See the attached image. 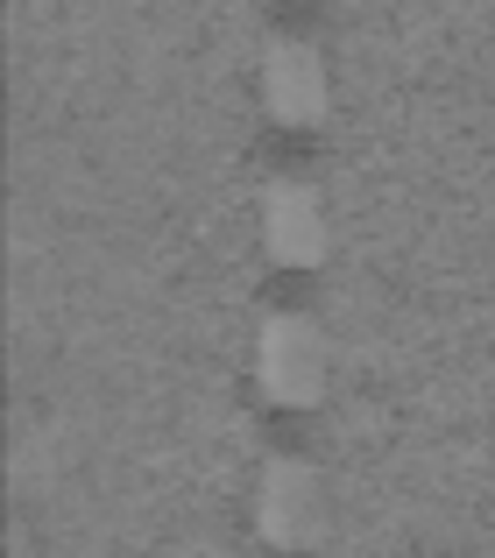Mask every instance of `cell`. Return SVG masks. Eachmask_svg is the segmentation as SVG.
I'll return each instance as SVG.
<instances>
[{
    "label": "cell",
    "instance_id": "6da1fadb",
    "mask_svg": "<svg viewBox=\"0 0 495 558\" xmlns=\"http://www.w3.org/2000/svg\"><path fill=\"white\" fill-rule=\"evenodd\" d=\"M326 375H333V354H326V332L298 312H269L255 332V381L269 403L283 410H312L326 396Z\"/></svg>",
    "mask_w": 495,
    "mask_h": 558
},
{
    "label": "cell",
    "instance_id": "7a4b0ae2",
    "mask_svg": "<svg viewBox=\"0 0 495 558\" xmlns=\"http://www.w3.org/2000/svg\"><path fill=\"white\" fill-rule=\"evenodd\" d=\"M255 531L269 537L276 551H304L326 537V481H318L312 460L298 452H276L255 481Z\"/></svg>",
    "mask_w": 495,
    "mask_h": 558
},
{
    "label": "cell",
    "instance_id": "3957f363",
    "mask_svg": "<svg viewBox=\"0 0 495 558\" xmlns=\"http://www.w3.org/2000/svg\"><path fill=\"white\" fill-rule=\"evenodd\" d=\"M262 107H269L276 128H318L333 107V78H326V57L312 50L304 36H276L269 50H262Z\"/></svg>",
    "mask_w": 495,
    "mask_h": 558
},
{
    "label": "cell",
    "instance_id": "277c9868",
    "mask_svg": "<svg viewBox=\"0 0 495 558\" xmlns=\"http://www.w3.org/2000/svg\"><path fill=\"white\" fill-rule=\"evenodd\" d=\"M262 247H269L276 269H312L333 247V219L304 178H269L262 184Z\"/></svg>",
    "mask_w": 495,
    "mask_h": 558
}]
</instances>
